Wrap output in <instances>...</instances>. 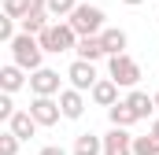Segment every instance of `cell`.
<instances>
[{
	"label": "cell",
	"mask_w": 159,
	"mask_h": 155,
	"mask_svg": "<svg viewBox=\"0 0 159 155\" xmlns=\"http://www.w3.org/2000/svg\"><path fill=\"white\" fill-rule=\"evenodd\" d=\"M104 19H107V15H104V7H96V4H78V7H74V15H70L67 22H70V30H74L78 37H100V33L107 30V26H104Z\"/></svg>",
	"instance_id": "obj_1"
},
{
	"label": "cell",
	"mask_w": 159,
	"mask_h": 155,
	"mask_svg": "<svg viewBox=\"0 0 159 155\" xmlns=\"http://www.w3.org/2000/svg\"><path fill=\"white\" fill-rule=\"evenodd\" d=\"M11 48V63L15 67H22V70H41V59H44V48H41L37 37H30V33H19V37L7 44Z\"/></svg>",
	"instance_id": "obj_2"
},
{
	"label": "cell",
	"mask_w": 159,
	"mask_h": 155,
	"mask_svg": "<svg viewBox=\"0 0 159 155\" xmlns=\"http://www.w3.org/2000/svg\"><path fill=\"white\" fill-rule=\"evenodd\" d=\"M37 41H41V48H44V52L59 55V52H74L81 37L70 30V22H52V26H48V30H44Z\"/></svg>",
	"instance_id": "obj_3"
},
{
	"label": "cell",
	"mask_w": 159,
	"mask_h": 155,
	"mask_svg": "<svg viewBox=\"0 0 159 155\" xmlns=\"http://www.w3.org/2000/svg\"><path fill=\"white\" fill-rule=\"evenodd\" d=\"M107 78H111L119 89H137L141 67H137L133 55H111V59H107Z\"/></svg>",
	"instance_id": "obj_4"
},
{
	"label": "cell",
	"mask_w": 159,
	"mask_h": 155,
	"mask_svg": "<svg viewBox=\"0 0 159 155\" xmlns=\"http://www.w3.org/2000/svg\"><path fill=\"white\" fill-rule=\"evenodd\" d=\"M67 81H70V89H78V92H93V85L100 81V74H96V63L74 59V63L67 67Z\"/></svg>",
	"instance_id": "obj_5"
},
{
	"label": "cell",
	"mask_w": 159,
	"mask_h": 155,
	"mask_svg": "<svg viewBox=\"0 0 159 155\" xmlns=\"http://www.w3.org/2000/svg\"><path fill=\"white\" fill-rule=\"evenodd\" d=\"M30 115H34L37 126H56L63 118V111H59V100L56 96H34L30 100Z\"/></svg>",
	"instance_id": "obj_6"
},
{
	"label": "cell",
	"mask_w": 159,
	"mask_h": 155,
	"mask_svg": "<svg viewBox=\"0 0 159 155\" xmlns=\"http://www.w3.org/2000/svg\"><path fill=\"white\" fill-rule=\"evenodd\" d=\"M30 92L34 96H59L63 89H59V70H48V67H41L30 74Z\"/></svg>",
	"instance_id": "obj_7"
},
{
	"label": "cell",
	"mask_w": 159,
	"mask_h": 155,
	"mask_svg": "<svg viewBox=\"0 0 159 155\" xmlns=\"http://www.w3.org/2000/svg\"><path fill=\"white\" fill-rule=\"evenodd\" d=\"M104 155H133V133L111 126V133H104Z\"/></svg>",
	"instance_id": "obj_8"
},
{
	"label": "cell",
	"mask_w": 159,
	"mask_h": 155,
	"mask_svg": "<svg viewBox=\"0 0 159 155\" xmlns=\"http://www.w3.org/2000/svg\"><path fill=\"white\" fill-rule=\"evenodd\" d=\"M59 111H63V118L78 122V118L85 115V92H78V89H63V92H59Z\"/></svg>",
	"instance_id": "obj_9"
},
{
	"label": "cell",
	"mask_w": 159,
	"mask_h": 155,
	"mask_svg": "<svg viewBox=\"0 0 159 155\" xmlns=\"http://www.w3.org/2000/svg\"><path fill=\"white\" fill-rule=\"evenodd\" d=\"M89 96H93V104H96V107H107V111H111V107L119 104V85H115L111 78H100V81L93 85V92H89Z\"/></svg>",
	"instance_id": "obj_10"
},
{
	"label": "cell",
	"mask_w": 159,
	"mask_h": 155,
	"mask_svg": "<svg viewBox=\"0 0 159 155\" xmlns=\"http://www.w3.org/2000/svg\"><path fill=\"white\" fill-rule=\"evenodd\" d=\"M100 41H104V52H107V59H111V55H126V44H129L126 30H119V26H107V30L100 33Z\"/></svg>",
	"instance_id": "obj_11"
},
{
	"label": "cell",
	"mask_w": 159,
	"mask_h": 155,
	"mask_svg": "<svg viewBox=\"0 0 159 155\" xmlns=\"http://www.w3.org/2000/svg\"><path fill=\"white\" fill-rule=\"evenodd\" d=\"M7 129H11L19 140H30V137L37 133V122H34V115H30V111H15V118L7 122Z\"/></svg>",
	"instance_id": "obj_12"
},
{
	"label": "cell",
	"mask_w": 159,
	"mask_h": 155,
	"mask_svg": "<svg viewBox=\"0 0 159 155\" xmlns=\"http://www.w3.org/2000/svg\"><path fill=\"white\" fill-rule=\"evenodd\" d=\"M26 70H22V67H15V63H7V67H0V89H4V92H7V96H11V92H19V89H22V85H26Z\"/></svg>",
	"instance_id": "obj_13"
},
{
	"label": "cell",
	"mask_w": 159,
	"mask_h": 155,
	"mask_svg": "<svg viewBox=\"0 0 159 155\" xmlns=\"http://www.w3.org/2000/svg\"><path fill=\"white\" fill-rule=\"evenodd\" d=\"M48 19H52L48 11H30V15H26V19L19 22V33H30V37H41V33H44V30L52 26Z\"/></svg>",
	"instance_id": "obj_14"
},
{
	"label": "cell",
	"mask_w": 159,
	"mask_h": 155,
	"mask_svg": "<svg viewBox=\"0 0 159 155\" xmlns=\"http://www.w3.org/2000/svg\"><path fill=\"white\" fill-rule=\"evenodd\" d=\"M74 52H78V59H85V63H100V59L107 55V52H104V41H100V37H81Z\"/></svg>",
	"instance_id": "obj_15"
},
{
	"label": "cell",
	"mask_w": 159,
	"mask_h": 155,
	"mask_svg": "<svg viewBox=\"0 0 159 155\" xmlns=\"http://www.w3.org/2000/svg\"><path fill=\"white\" fill-rule=\"evenodd\" d=\"M70 155H104V137H96V133H78Z\"/></svg>",
	"instance_id": "obj_16"
},
{
	"label": "cell",
	"mask_w": 159,
	"mask_h": 155,
	"mask_svg": "<svg viewBox=\"0 0 159 155\" xmlns=\"http://www.w3.org/2000/svg\"><path fill=\"white\" fill-rule=\"evenodd\" d=\"M126 107H129V111H133L137 118H148L152 111H156V100H152L148 92H141V89H133V92L126 96Z\"/></svg>",
	"instance_id": "obj_17"
},
{
	"label": "cell",
	"mask_w": 159,
	"mask_h": 155,
	"mask_svg": "<svg viewBox=\"0 0 159 155\" xmlns=\"http://www.w3.org/2000/svg\"><path fill=\"white\" fill-rule=\"evenodd\" d=\"M107 118H111V126H115V129H129V126H137V122H141V118L126 107V100H119V104L107 111Z\"/></svg>",
	"instance_id": "obj_18"
},
{
	"label": "cell",
	"mask_w": 159,
	"mask_h": 155,
	"mask_svg": "<svg viewBox=\"0 0 159 155\" xmlns=\"http://www.w3.org/2000/svg\"><path fill=\"white\" fill-rule=\"evenodd\" d=\"M30 11H34V4H30V0H4V15H7V19H15V22H22Z\"/></svg>",
	"instance_id": "obj_19"
},
{
	"label": "cell",
	"mask_w": 159,
	"mask_h": 155,
	"mask_svg": "<svg viewBox=\"0 0 159 155\" xmlns=\"http://www.w3.org/2000/svg\"><path fill=\"white\" fill-rule=\"evenodd\" d=\"M78 7V0H48V15L52 19H70Z\"/></svg>",
	"instance_id": "obj_20"
},
{
	"label": "cell",
	"mask_w": 159,
	"mask_h": 155,
	"mask_svg": "<svg viewBox=\"0 0 159 155\" xmlns=\"http://www.w3.org/2000/svg\"><path fill=\"white\" fill-rule=\"evenodd\" d=\"M133 155H159V140L148 133V137H133Z\"/></svg>",
	"instance_id": "obj_21"
},
{
	"label": "cell",
	"mask_w": 159,
	"mask_h": 155,
	"mask_svg": "<svg viewBox=\"0 0 159 155\" xmlns=\"http://www.w3.org/2000/svg\"><path fill=\"white\" fill-rule=\"evenodd\" d=\"M19 144H22V140H19L11 129H4V133H0V155H19Z\"/></svg>",
	"instance_id": "obj_22"
},
{
	"label": "cell",
	"mask_w": 159,
	"mask_h": 155,
	"mask_svg": "<svg viewBox=\"0 0 159 155\" xmlns=\"http://www.w3.org/2000/svg\"><path fill=\"white\" fill-rule=\"evenodd\" d=\"M15 37H19V33H15V19H7V15H4V19H0V41H4V44H11Z\"/></svg>",
	"instance_id": "obj_23"
},
{
	"label": "cell",
	"mask_w": 159,
	"mask_h": 155,
	"mask_svg": "<svg viewBox=\"0 0 159 155\" xmlns=\"http://www.w3.org/2000/svg\"><path fill=\"white\" fill-rule=\"evenodd\" d=\"M11 118H15V104H11V96L4 92V96H0V122H11Z\"/></svg>",
	"instance_id": "obj_24"
},
{
	"label": "cell",
	"mask_w": 159,
	"mask_h": 155,
	"mask_svg": "<svg viewBox=\"0 0 159 155\" xmlns=\"http://www.w3.org/2000/svg\"><path fill=\"white\" fill-rule=\"evenodd\" d=\"M37 155H70V152H63V148H59V144H48V148H41Z\"/></svg>",
	"instance_id": "obj_25"
},
{
	"label": "cell",
	"mask_w": 159,
	"mask_h": 155,
	"mask_svg": "<svg viewBox=\"0 0 159 155\" xmlns=\"http://www.w3.org/2000/svg\"><path fill=\"white\" fill-rule=\"evenodd\" d=\"M122 4H126V7H141L144 0H122Z\"/></svg>",
	"instance_id": "obj_26"
},
{
	"label": "cell",
	"mask_w": 159,
	"mask_h": 155,
	"mask_svg": "<svg viewBox=\"0 0 159 155\" xmlns=\"http://www.w3.org/2000/svg\"><path fill=\"white\" fill-rule=\"evenodd\" d=\"M152 137H156V140H159V118H156V122H152Z\"/></svg>",
	"instance_id": "obj_27"
},
{
	"label": "cell",
	"mask_w": 159,
	"mask_h": 155,
	"mask_svg": "<svg viewBox=\"0 0 159 155\" xmlns=\"http://www.w3.org/2000/svg\"><path fill=\"white\" fill-rule=\"evenodd\" d=\"M152 100H156V115H159V92H152Z\"/></svg>",
	"instance_id": "obj_28"
}]
</instances>
